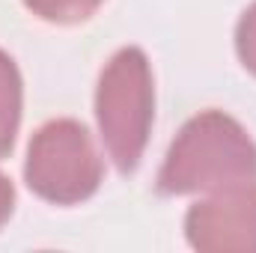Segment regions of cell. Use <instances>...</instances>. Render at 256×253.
Returning a JSON list of instances; mask_svg holds the SVG:
<instances>
[{
	"label": "cell",
	"instance_id": "5",
	"mask_svg": "<svg viewBox=\"0 0 256 253\" xmlns=\"http://www.w3.org/2000/svg\"><path fill=\"white\" fill-rule=\"evenodd\" d=\"M24 110V84L15 60L0 51V158H6L15 146V134Z\"/></svg>",
	"mask_w": 256,
	"mask_h": 253
},
{
	"label": "cell",
	"instance_id": "7",
	"mask_svg": "<svg viewBox=\"0 0 256 253\" xmlns=\"http://www.w3.org/2000/svg\"><path fill=\"white\" fill-rule=\"evenodd\" d=\"M236 51H238L242 66L250 74H256V0L242 12V18H238V27H236Z\"/></svg>",
	"mask_w": 256,
	"mask_h": 253
},
{
	"label": "cell",
	"instance_id": "3",
	"mask_svg": "<svg viewBox=\"0 0 256 253\" xmlns=\"http://www.w3.org/2000/svg\"><path fill=\"white\" fill-rule=\"evenodd\" d=\"M104 176L90 131L78 120H51L30 137L24 182L39 200L54 206H78L90 200Z\"/></svg>",
	"mask_w": 256,
	"mask_h": 253
},
{
	"label": "cell",
	"instance_id": "1",
	"mask_svg": "<svg viewBox=\"0 0 256 253\" xmlns=\"http://www.w3.org/2000/svg\"><path fill=\"white\" fill-rule=\"evenodd\" d=\"M242 182H256V143L248 128L224 110L191 116L158 170V190L167 196L208 194Z\"/></svg>",
	"mask_w": 256,
	"mask_h": 253
},
{
	"label": "cell",
	"instance_id": "6",
	"mask_svg": "<svg viewBox=\"0 0 256 253\" xmlns=\"http://www.w3.org/2000/svg\"><path fill=\"white\" fill-rule=\"evenodd\" d=\"M104 0H24V6L36 18L48 24H60V27H72V24L92 18Z\"/></svg>",
	"mask_w": 256,
	"mask_h": 253
},
{
	"label": "cell",
	"instance_id": "2",
	"mask_svg": "<svg viewBox=\"0 0 256 253\" xmlns=\"http://www.w3.org/2000/svg\"><path fill=\"white\" fill-rule=\"evenodd\" d=\"M155 120V80L143 48H120L98 74L96 122L120 173H134Z\"/></svg>",
	"mask_w": 256,
	"mask_h": 253
},
{
	"label": "cell",
	"instance_id": "4",
	"mask_svg": "<svg viewBox=\"0 0 256 253\" xmlns=\"http://www.w3.org/2000/svg\"><path fill=\"white\" fill-rule=\"evenodd\" d=\"M185 238L200 253H256V182L208 190L185 214Z\"/></svg>",
	"mask_w": 256,
	"mask_h": 253
},
{
	"label": "cell",
	"instance_id": "8",
	"mask_svg": "<svg viewBox=\"0 0 256 253\" xmlns=\"http://www.w3.org/2000/svg\"><path fill=\"white\" fill-rule=\"evenodd\" d=\"M12 212H15V188H12L9 176L0 173V226L12 218Z\"/></svg>",
	"mask_w": 256,
	"mask_h": 253
}]
</instances>
